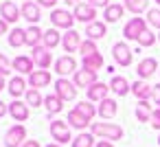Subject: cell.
<instances>
[{"instance_id": "obj_49", "label": "cell", "mask_w": 160, "mask_h": 147, "mask_svg": "<svg viewBox=\"0 0 160 147\" xmlns=\"http://www.w3.org/2000/svg\"><path fill=\"white\" fill-rule=\"evenodd\" d=\"M0 90H5V77L0 75Z\"/></svg>"}, {"instance_id": "obj_18", "label": "cell", "mask_w": 160, "mask_h": 147, "mask_svg": "<svg viewBox=\"0 0 160 147\" xmlns=\"http://www.w3.org/2000/svg\"><path fill=\"white\" fill-rule=\"evenodd\" d=\"M33 62H35L42 70H46V68L51 66V62H53V55H51V51H48L46 46H35V48H33Z\"/></svg>"}, {"instance_id": "obj_53", "label": "cell", "mask_w": 160, "mask_h": 147, "mask_svg": "<svg viewBox=\"0 0 160 147\" xmlns=\"http://www.w3.org/2000/svg\"><path fill=\"white\" fill-rule=\"evenodd\" d=\"M158 145H160V136H158Z\"/></svg>"}, {"instance_id": "obj_38", "label": "cell", "mask_w": 160, "mask_h": 147, "mask_svg": "<svg viewBox=\"0 0 160 147\" xmlns=\"http://www.w3.org/2000/svg\"><path fill=\"white\" fill-rule=\"evenodd\" d=\"M153 44H156V33L147 29V31H145V33L138 38V46H145V48H149V46H153Z\"/></svg>"}, {"instance_id": "obj_23", "label": "cell", "mask_w": 160, "mask_h": 147, "mask_svg": "<svg viewBox=\"0 0 160 147\" xmlns=\"http://www.w3.org/2000/svg\"><path fill=\"white\" fill-rule=\"evenodd\" d=\"M123 13H125V7L123 5H110V7H105L103 9V22H118L121 18H123Z\"/></svg>"}, {"instance_id": "obj_17", "label": "cell", "mask_w": 160, "mask_h": 147, "mask_svg": "<svg viewBox=\"0 0 160 147\" xmlns=\"http://www.w3.org/2000/svg\"><path fill=\"white\" fill-rule=\"evenodd\" d=\"M132 94H134L138 101H149V99H151V94H153V86H149L147 81L138 79V81H134V84H132Z\"/></svg>"}, {"instance_id": "obj_34", "label": "cell", "mask_w": 160, "mask_h": 147, "mask_svg": "<svg viewBox=\"0 0 160 147\" xmlns=\"http://www.w3.org/2000/svg\"><path fill=\"white\" fill-rule=\"evenodd\" d=\"M75 110H77L79 114H83L88 121H92V119L97 116V108L92 105V101H79V103L75 105Z\"/></svg>"}, {"instance_id": "obj_20", "label": "cell", "mask_w": 160, "mask_h": 147, "mask_svg": "<svg viewBox=\"0 0 160 147\" xmlns=\"http://www.w3.org/2000/svg\"><path fill=\"white\" fill-rule=\"evenodd\" d=\"M110 90H112L114 94H118V97H125V94H129V92H132V84H129L125 77L114 75V77L110 79Z\"/></svg>"}, {"instance_id": "obj_27", "label": "cell", "mask_w": 160, "mask_h": 147, "mask_svg": "<svg viewBox=\"0 0 160 147\" xmlns=\"http://www.w3.org/2000/svg\"><path fill=\"white\" fill-rule=\"evenodd\" d=\"M44 108L48 110V119H51V114H59L64 110V101L57 94H48V97H44Z\"/></svg>"}, {"instance_id": "obj_25", "label": "cell", "mask_w": 160, "mask_h": 147, "mask_svg": "<svg viewBox=\"0 0 160 147\" xmlns=\"http://www.w3.org/2000/svg\"><path fill=\"white\" fill-rule=\"evenodd\" d=\"M27 31V44L31 46V48H35V46H40V42L44 40V31L38 27V24H31L29 29H24Z\"/></svg>"}, {"instance_id": "obj_15", "label": "cell", "mask_w": 160, "mask_h": 147, "mask_svg": "<svg viewBox=\"0 0 160 147\" xmlns=\"http://www.w3.org/2000/svg\"><path fill=\"white\" fill-rule=\"evenodd\" d=\"M9 114H11V119L16 121V123H22V121H27L29 119V105L24 103V101H18V99H13L11 103H9Z\"/></svg>"}, {"instance_id": "obj_9", "label": "cell", "mask_w": 160, "mask_h": 147, "mask_svg": "<svg viewBox=\"0 0 160 147\" xmlns=\"http://www.w3.org/2000/svg\"><path fill=\"white\" fill-rule=\"evenodd\" d=\"M72 16H75V20H79V22H83V24H86V22L92 24L94 18H97V9H94L92 5H88V3H79V5L75 7Z\"/></svg>"}, {"instance_id": "obj_52", "label": "cell", "mask_w": 160, "mask_h": 147, "mask_svg": "<svg viewBox=\"0 0 160 147\" xmlns=\"http://www.w3.org/2000/svg\"><path fill=\"white\" fill-rule=\"evenodd\" d=\"M156 5H160V0H156Z\"/></svg>"}, {"instance_id": "obj_46", "label": "cell", "mask_w": 160, "mask_h": 147, "mask_svg": "<svg viewBox=\"0 0 160 147\" xmlns=\"http://www.w3.org/2000/svg\"><path fill=\"white\" fill-rule=\"evenodd\" d=\"M7 31H9V27H7V22H5L2 18H0V35H5Z\"/></svg>"}, {"instance_id": "obj_42", "label": "cell", "mask_w": 160, "mask_h": 147, "mask_svg": "<svg viewBox=\"0 0 160 147\" xmlns=\"http://www.w3.org/2000/svg\"><path fill=\"white\" fill-rule=\"evenodd\" d=\"M86 3H88V5H92L94 9H97V7H103V9H105V7H110V5H112L110 0H86Z\"/></svg>"}, {"instance_id": "obj_37", "label": "cell", "mask_w": 160, "mask_h": 147, "mask_svg": "<svg viewBox=\"0 0 160 147\" xmlns=\"http://www.w3.org/2000/svg\"><path fill=\"white\" fill-rule=\"evenodd\" d=\"M42 103H44V99H42L40 90H35V88H29V90H27V105H33V108H38V105H42Z\"/></svg>"}, {"instance_id": "obj_39", "label": "cell", "mask_w": 160, "mask_h": 147, "mask_svg": "<svg viewBox=\"0 0 160 147\" xmlns=\"http://www.w3.org/2000/svg\"><path fill=\"white\" fill-rule=\"evenodd\" d=\"M147 24L160 31V9H149L147 11Z\"/></svg>"}, {"instance_id": "obj_14", "label": "cell", "mask_w": 160, "mask_h": 147, "mask_svg": "<svg viewBox=\"0 0 160 147\" xmlns=\"http://www.w3.org/2000/svg\"><path fill=\"white\" fill-rule=\"evenodd\" d=\"M156 70H158V62L153 59V57H145V59H140L138 62V66H136V73H138V79H149L151 75H156Z\"/></svg>"}, {"instance_id": "obj_10", "label": "cell", "mask_w": 160, "mask_h": 147, "mask_svg": "<svg viewBox=\"0 0 160 147\" xmlns=\"http://www.w3.org/2000/svg\"><path fill=\"white\" fill-rule=\"evenodd\" d=\"M55 73L59 77H66V75H75L77 73V59L72 55H64L55 62Z\"/></svg>"}, {"instance_id": "obj_36", "label": "cell", "mask_w": 160, "mask_h": 147, "mask_svg": "<svg viewBox=\"0 0 160 147\" xmlns=\"http://www.w3.org/2000/svg\"><path fill=\"white\" fill-rule=\"evenodd\" d=\"M79 53H81V57L97 55V53H99V48H97V42H92V40H83V42H81V46H79Z\"/></svg>"}, {"instance_id": "obj_1", "label": "cell", "mask_w": 160, "mask_h": 147, "mask_svg": "<svg viewBox=\"0 0 160 147\" xmlns=\"http://www.w3.org/2000/svg\"><path fill=\"white\" fill-rule=\"evenodd\" d=\"M90 132L94 136H101L103 140H121L123 138V127L116 123H90Z\"/></svg>"}, {"instance_id": "obj_2", "label": "cell", "mask_w": 160, "mask_h": 147, "mask_svg": "<svg viewBox=\"0 0 160 147\" xmlns=\"http://www.w3.org/2000/svg\"><path fill=\"white\" fill-rule=\"evenodd\" d=\"M112 57H114V62H116L118 66H123V68L132 66V62H134V53H132V48H129L125 42H116V44L112 46Z\"/></svg>"}, {"instance_id": "obj_24", "label": "cell", "mask_w": 160, "mask_h": 147, "mask_svg": "<svg viewBox=\"0 0 160 147\" xmlns=\"http://www.w3.org/2000/svg\"><path fill=\"white\" fill-rule=\"evenodd\" d=\"M33 57H27V55H20V57H16L13 62H11V66L18 70V73H22V75H31L33 73Z\"/></svg>"}, {"instance_id": "obj_43", "label": "cell", "mask_w": 160, "mask_h": 147, "mask_svg": "<svg viewBox=\"0 0 160 147\" xmlns=\"http://www.w3.org/2000/svg\"><path fill=\"white\" fill-rule=\"evenodd\" d=\"M151 99H153V103L160 108V84H156V86H153V94H151Z\"/></svg>"}, {"instance_id": "obj_8", "label": "cell", "mask_w": 160, "mask_h": 147, "mask_svg": "<svg viewBox=\"0 0 160 147\" xmlns=\"http://www.w3.org/2000/svg\"><path fill=\"white\" fill-rule=\"evenodd\" d=\"M0 18H2L7 24H9V22L16 24V22L22 18V13H20V9L16 7L13 0H5V3H0Z\"/></svg>"}, {"instance_id": "obj_35", "label": "cell", "mask_w": 160, "mask_h": 147, "mask_svg": "<svg viewBox=\"0 0 160 147\" xmlns=\"http://www.w3.org/2000/svg\"><path fill=\"white\" fill-rule=\"evenodd\" d=\"M72 147H94V134L81 132L77 138H72Z\"/></svg>"}, {"instance_id": "obj_16", "label": "cell", "mask_w": 160, "mask_h": 147, "mask_svg": "<svg viewBox=\"0 0 160 147\" xmlns=\"http://www.w3.org/2000/svg\"><path fill=\"white\" fill-rule=\"evenodd\" d=\"M108 92H110V86L108 84H103V81H97L94 86H90L88 90H86V97H88V101H103V99H108Z\"/></svg>"}, {"instance_id": "obj_32", "label": "cell", "mask_w": 160, "mask_h": 147, "mask_svg": "<svg viewBox=\"0 0 160 147\" xmlns=\"http://www.w3.org/2000/svg\"><path fill=\"white\" fill-rule=\"evenodd\" d=\"M68 125H72V127H77V129H86L88 125H90V121L83 116V114H79L77 110H70L68 112V121H66Z\"/></svg>"}, {"instance_id": "obj_29", "label": "cell", "mask_w": 160, "mask_h": 147, "mask_svg": "<svg viewBox=\"0 0 160 147\" xmlns=\"http://www.w3.org/2000/svg\"><path fill=\"white\" fill-rule=\"evenodd\" d=\"M42 42H44V46L51 51V48H55L57 44H62V35H59V31L53 27V29H46V31H44V40H42Z\"/></svg>"}, {"instance_id": "obj_11", "label": "cell", "mask_w": 160, "mask_h": 147, "mask_svg": "<svg viewBox=\"0 0 160 147\" xmlns=\"http://www.w3.org/2000/svg\"><path fill=\"white\" fill-rule=\"evenodd\" d=\"M81 42H83V40H81V33L75 31V29H70V31H66V33L62 35V46H64L66 53H75V51H79Z\"/></svg>"}, {"instance_id": "obj_4", "label": "cell", "mask_w": 160, "mask_h": 147, "mask_svg": "<svg viewBox=\"0 0 160 147\" xmlns=\"http://www.w3.org/2000/svg\"><path fill=\"white\" fill-rule=\"evenodd\" d=\"M72 22H75V16L68 11V9H53L51 11V24L55 29H66L70 31L72 29Z\"/></svg>"}, {"instance_id": "obj_54", "label": "cell", "mask_w": 160, "mask_h": 147, "mask_svg": "<svg viewBox=\"0 0 160 147\" xmlns=\"http://www.w3.org/2000/svg\"><path fill=\"white\" fill-rule=\"evenodd\" d=\"M24 3H29V0H24Z\"/></svg>"}, {"instance_id": "obj_55", "label": "cell", "mask_w": 160, "mask_h": 147, "mask_svg": "<svg viewBox=\"0 0 160 147\" xmlns=\"http://www.w3.org/2000/svg\"><path fill=\"white\" fill-rule=\"evenodd\" d=\"M158 40H160V35H158Z\"/></svg>"}, {"instance_id": "obj_3", "label": "cell", "mask_w": 160, "mask_h": 147, "mask_svg": "<svg viewBox=\"0 0 160 147\" xmlns=\"http://www.w3.org/2000/svg\"><path fill=\"white\" fill-rule=\"evenodd\" d=\"M27 143V127L24 125H13L5 134V147H22Z\"/></svg>"}, {"instance_id": "obj_22", "label": "cell", "mask_w": 160, "mask_h": 147, "mask_svg": "<svg viewBox=\"0 0 160 147\" xmlns=\"http://www.w3.org/2000/svg\"><path fill=\"white\" fill-rule=\"evenodd\" d=\"M105 33H108V27H105V22H92V24H88L86 27V40H92V42H97V40H101V38H105Z\"/></svg>"}, {"instance_id": "obj_28", "label": "cell", "mask_w": 160, "mask_h": 147, "mask_svg": "<svg viewBox=\"0 0 160 147\" xmlns=\"http://www.w3.org/2000/svg\"><path fill=\"white\" fill-rule=\"evenodd\" d=\"M9 44L13 46V48H20V46H24L27 44V31L24 29H11L9 31Z\"/></svg>"}, {"instance_id": "obj_44", "label": "cell", "mask_w": 160, "mask_h": 147, "mask_svg": "<svg viewBox=\"0 0 160 147\" xmlns=\"http://www.w3.org/2000/svg\"><path fill=\"white\" fill-rule=\"evenodd\" d=\"M55 3H57V0H38V5H40V7H46V9L55 7Z\"/></svg>"}, {"instance_id": "obj_6", "label": "cell", "mask_w": 160, "mask_h": 147, "mask_svg": "<svg viewBox=\"0 0 160 147\" xmlns=\"http://www.w3.org/2000/svg\"><path fill=\"white\" fill-rule=\"evenodd\" d=\"M55 94L62 99V101H72L77 97V86L72 81H68L66 77H59L55 81Z\"/></svg>"}, {"instance_id": "obj_19", "label": "cell", "mask_w": 160, "mask_h": 147, "mask_svg": "<svg viewBox=\"0 0 160 147\" xmlns=\"http://www.w3.org/2000/svg\"><path fill=\"white\" fill-rule=\"evenodd\" d=\"M48 84H51V73H48V70H33V73L29 75V86L35 88V90L46 88Z\"/></svg>"}, {"instance_id": "obj_50", "label": "cell", "mask_w": 160, "mask_h": 147, "mask_svg": "<svg viewBox=\"0 0 160 147\" xmlns=\"http://www.w3.org/2000/svg\"><path fill=\"white\" fill-rule=\"evenodd\" d=\"M66 5H75V7H77V5H79V0H66Z\"/></svg>"}, {"instance_id": "obj_7", "label": "cell", "mask_w": 160, "mask_h": 147, "mask_svg": "<svg viewBox=\"0 0 160 147\" xmlns=\"http://www.w3.org/2000/svg\"><path fill=\"white\" fill-rule=\"evenodd\" d=\"M51 136L57 140V145H64V143L72 140L68 123H66V121H59V119H57V121H51Z\"/></svg>"}, {"instance_id": "obj_5", "label": "cell", "mask_w": 160, "mask_h": 147, "mask_svg": "<svg viewBox=\"0 0 160 147\" xmlns=\"http://www.w3.org/2000/svg\"><path fill=\"white\" fill-rule=\"evenodd\" d=\"M145 31H147V20H145V18H132V20L125 24L123 35H125V40H134V42H138V38H140Z\"/></svg>"}, {"instance_id": "obj_56", "label": "cell", "mask_w": 160, "mask_h": 147, "mask_svg": "<svg viewBox=\"0 0 160 147\" xmlns=\"http://www.w3.org/2000/svg\"><path fill=\"white\" fill-rule=\"evenodd\" d=\"M158 73H160V70H158Z\"/></svg>"}, {"instance_id": "obj_12", "label": "cell", "mask_w": 160, "mask_h": 147, "mask_svg": "<svg viewBox=\"0 0 160 147\" xmlns=\"http://www.w3.org/2000/svg\"><path fill=\"white\" fill-rule=\"evenodd\" d=\"M99 79H97V73H92V70H86V68H81V70H77L75 73V77H72V84L77 86V88H90V86H94Z\"/></svg>"}, {"instance_id": "obj_48", "label": "cell", "mask_w": 160, "mask_h": 147, "mask_svg": "<svg viewBox=\"0 0 160 147\" xmlns=\"http://www.w3.org/2000/svg\"><path fill=\"white\" fill-rule=\"evenodd\" d=\"M22 147H42V145H40L38 140H27V143H24Z\"/></svg>"}, {"instance_id": "obj_31", "label": "cell", "mask_w": 160, "mask_h": 147, "mask_svg": "<svg viewBox=\"0 0 160 147\" xmlns=\"http://www.w3.org/2000/svg\"><path fill=\"white\" fill-rule=\"evenodd\" d=\"M151 114H153V110H151L149 101H138V105H136V119L140 123H149L151 121Z\"/></svg>"}, {"instance_id": "obj_33", "label": "cell", "mask_w": 160, "mask_h": 147, "mask_svg": "<svg viewBox=\"0 0 160 147\" xmlns=\"http://www.w3.org/2000/svg\"><path fill=\"white\" fill-rule=\"evenodd\" d=\"M127 11H132L134 16L142 13V11H149V0H125V5H123Z\"/></svg>"}, {"instance_id": "obj_26", "label": "cell", "mask_w": 160, "mask_h": 147, "mask_svg": "<svg viewBox=\"0 0 160 147\" xmlns=\"http://www.w3.org/2000/svg\"><path fill=\"white\" fill-rule=\"evenodd\" d=\"M7 90H9V94H11L13 99H18L20 94H27V81H24L22 77H11Z\"/></svg>"}, {"instance_id": "obj_47", "label": "cell", "mask_w": 160, "mask_h": 147, "mask_svg": "<svg viewBox=\"0 0 160 147\" xmlns=\"http://www.w3.org/2000/svg\"><path fill=\"white\" fill-rule=\"evenodd\" d=\"M94 147H114V143H112V140H99Z\"/></svg>"}, {"instance_id": "obj_45", "label": "cell", "mask_w": 160, "mask_h": 147, "mask_svg": "<svg viewBox=\"0 0 160 147\" xmlns=\"http://www.w3.org/2000/svg\"><path fill=\"white\" fill-rule=\"evenodd\" d=\"M5 114H9V105H7V103H2V101H0V119H2Z\"/></svg>"}, {"instance_id": "obj_30", "label": "cell", "mask_w": 160, "mask_h": 147, "mask_svg": "<svg viewBox=\"0 0 160 147\" xmlns=\"http://www.w3.org/2000/svg\"><path fill=\"white\" fill-rule=\"evenodd\" d=\"M81 64H83V68H86V70L97 73V70H101V68H103V55H101V53H97V55L83 57V59H81Z\"/></svg>"}, {"instance_id": "obj_40", "label": "cell", "mask_w": 160, "mask_h": 147, "mask_svg": "<svg viewBox=\"0 0 160 147\" xmlns=\"http://www.w3.org/2000/svg\"><path fill=\"white\" fill-rule=\"evenodd\" d=\"M11 68H13V66H11V62H9V59H7L2 53H0V75H2V77H7V75L11 73Z\"/></svg>"}, {"instance_id": "obj_21", "label": "cell", "mask_w": 160, "mask_h": 147, "mask_svg": "<svg viewBox=\"0 0 160 147\" xmlns=\"http://www.w3.org/2000/svg\"><path fill=\"white\" fill-rule=\"evenodd\" d=\"M116 112H118V103L114 101V99H103L101 103H99V108H97V114L101 116V119H114L116 116Z\"/></svg>"}, {"instance_id": "obj_51", "label": "cell", "mask_w": 160, "mask_h": 147, "mask_svg": "<svg viewBox=\"0 0 160 147\" xmlns=\"http://www.w3.org/2000/svg\"><path fill=\"white\" fill-rule=\"evenodd\" d=\"M46 147H62V145H57V143H53V145H51V143H48Z\"/></svg>"}, {"instance_id": "obj_13", "label": "cell", "mask_w": 160, "mask_h": 147, "mask_svg": "<svg viewBox=\"0 0 160 147\" xmlns=\"http://www.w3.org/2000/svg\"><path fill=\"white\" fill-rule=\"evenodd\" d=\"M20 13H22V18H24L27 22H31V24H38V22L42 20V9H40V5H38V3H31V0L22 5Z\"/></svg>"}, {"instance_id": "obj_41", "label": "cell", "mask_w": 160, "mask_h": 147, "mask_svg": "<svg viewBox=\"0 0 160 147\" xmlns=\"http://www.w3.org/2000/svg\"><path fill=\"white\" fill-rule=\"evenodd\" d=\"M149 123H151V127H153V129H160V108H156V110H153V114H151V121H149Z\"/></svg>"}]
</instances>
